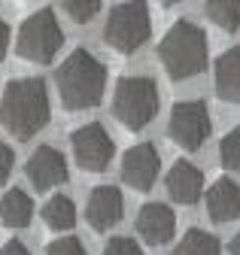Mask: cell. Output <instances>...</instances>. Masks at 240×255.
Masks as SVG:
<instances>
[{
    "mask_svg": "<svg viewBox=\"0 0 240 255\" xmlns=\"http://www.w3.org/2000/svg\"><path fill=\"white\" fill-rule=\"evenodd\" d=\"M0 122L15 140H27L49 122V88L40 76L12 79L0 101Z\"/></svg>",
    "mask_w": 240,
    "mask_h": 255,
    "instance_id": "1",
    "label": "cell"
},
{
    "mask_svg": "<svg viewBox=\"0 0 240 255\" xmlns=\"http://www.w3.org/2000/svg\"><path fill=\"white\" fill-rule=\"evenodd\" d=\"M58 98H61L64 110H92L101 104L107 91V67L85 49H76L55 73Z\"/></svg>",
    "mask_w": 240,
    "mask_h": 255,
    "instance_id": "2",
    "label": "cell"
},
{
    "mask_svg": "<svg viewBox=\"0 0 240 255\" xmlns=\"http://www.w3.org/2000/svg\"><path fill=\"white\" fill-rule=\"evenodd\" d=\"M158 58L170 79H192L207 70V34L195 21H176L158 46Z\"/></svg>",
    "mask_w": 240,
    "mask_h": 255,
    "instance_id": "3",
    "label": "cell"
},
{
    "mask_svg": "<svg viewBox=\"0 0 240 255\" xmlns=\"http://www.w3.org/2000/svg\"><path fill=\"white\" fill-rule=\"evenodd\" d=\"M113 116L128 131H140L158 116V85L149 76H125L113 91Z\"/></svg>",
    "mask_w": 240,
    "mask_h": 255,
    "instance_id": "4",
    "label": "cell"
},
{
    "mask_svg": "<svg viewBox=\"0 0 240 255\" xmlns=\"http://www.w3.org/2000/svg\"><path fill=\"white\" fill-rule=\"evenodd\" d=\"M61 46H64V30L52 9H37L34 15H27L21 21L18 37H15V52L24 61L49 64Z\"/></svg>",
    "mask_w": 240,
    "mask_h": 255,
    "instance_id": "5",
    "label": "cell"
},
{
    "mask_svg": "<svg viewBox=\"0 0 240 255\" xmlns=\"http://www.w3.org/2000/svg\"><path fill=\"white\" fill-rule=\"evenodd\" d=\"M149 30H152V18H149L146 3H119L107 15L104 40L116 52L131 55L149 40Z\"/></svg>",
    "mask_w": 240,
    "mask_h": 255,
    "instance_id": "6",
    "label": "cell"
},
{
    "mask_svg": "<svg viewBox=\"0 0 240 255\" xmlns=\"http://www.w3.org/2000/svg\"><path fill=\"white\" fill-rule=\"evenodd\" d=\"M210 131H213V119H210V110L204 101H179L170 110V122H167V134L170 140L186 149L195 152L207 143Z\"/></svg>",
    "mask_w": 240,
    "mask_h": 255,
    "instance_id": "7",
    "label": "cell"
},
{
    "mask_svg": "<svg viewBox=\"0 0 240 255\" xmlns=\"http://www.w3.org/2000/svg\"><path fill=\"white\" fill-rule=\"evenodd\" d=\"M70 149H73V158L76 164L88 173H101L110 167L113 155H116V143L113 137L107 134V128L98 125V122H88L82 128L70 134Z\"/></svg>",
    "mask_w": 240,
    "mask_h": 255,
    "instance_id": "8",
    "label": "cell"
},
{
    "mask_svg": "<svg viewBox=\"0 0 240 255\" xmlns=\"http://www.w3.org/2000/svg\"><path fill=\"white\" fill-rule=\"evenodd\" d=\"M158 170H161V158L152 143H137L122 158V179L134 191H149L158 179Z\"/></svg>",
    "mask_w": 240,
    "mask_h": 255,
    "instance_id": "9",
    "label": "cell"
},
{
    "mask_svg": "<svg viewBox=\"0 0 240 255\" xmlns=\"http://www.w3.org/2000/svg\"><path fill=\"white\" fill-rule=\"evenodd\" d=\"M27 179L34 182L37 191H49L55 185L67 182V158L55 146H40L31 158H27Z\"/></svg>",
    "mask_w": 240,
    "mask_h": 255,
    "instance_id": "10",
    "label": "cell"
},
{
    "mask_svg": "<svg viewBox=\"0 0 240 255\" xmlns=\"http://www.w3.org/2000/svg\"><path fill=\"white\" fill-rule=\"evenodd\" d=\"M125 213V201H122V191L116 185H98L92 188L85 204V219L95 231H110L113 225H119V219Z\"/></svg>",
    "mask_w": 240,
    "mask_h": 255,
    "instance_id": "11",
    "label": "cell"
},
{
    "mask_svg": "<svg viewBox=\"0 0 240 255\" xmlns=\"http://www.w3.org/2000/svg\"><path fill=\"white\" fill-rule=\"evenodd\" d=\"M176 231V216L167 204H146L137 213V234L149 243V246H164L170 243Z\"/></svg>",
    "mask_w": 240,
    "mask_h": 255,
    "instance_id": "12",
    "label": "cell"
},
{
    "mask_svg": "<svg viewBox=\"0 0 240 255\" xmlns=\"http://www.w3.org/2000/svg\"><path fill=\"white\" fill-rule=\"evenodd\" d=\"M167 195L183 204V207H192L201 195H204V173L201 167H195L192 161H176L167 173Z\"/></svg>",
    "mask_w": 240,
    "mask_h": 255,
    "instance_id": "13",
    "label": "cell"
},
{
    "mask_svg": "<svg viewBox=\"0 0 240 255\" xmlns=\"http://www.w3.org/2000/svg\"><path fill=\"white\" fill-rule=\"evenodd\" d=\"M207 216L213 222H231L240 216V185L234 179H219L207 191Z\"/></svg>",
    "mask_w": 240,
    "mask_h": 255,
    "instance_id": "14",
    "label": "cell"
},
{
    "mask_svg": "<svg viewBox=\"0 0 240 255\" xmlns=\"http://www.w3.org/2000/svg\"><path fill=\"white\" fill-rule=\"evenodd\" d=\"M216 94L228 104H240V46H231L216 61Z\"/></svg>",
    "mask_w": 240,
    "mask_h": 255,
    "instance_id": "15",
    "label": "cell"
},
{
    "mask_svg": "<svg viewBox=\"0 0 240 255\" xmlns=\"http://www.w3.org/2000/svg\"><path fill=\"white\" fill-rule=\"evenodd\" d=\"M34 216V201L24 195L21 188H9L3 198H0V219L9 228H24Z\"/></svg>",
    "mask_w": 240,
    "mask_h": 255,
    "instance_id": "16",
    "label": "cell"
},
{
    "mask_svg": "<svg viewBox=\"0 0 240 255\" xmlns=\"http://www.w3.org/2000/svg\"><path fill=\"white\" fill-rule=\"evenodd\" d=\"M43 222L52 231H70L76 222V207L67 195H52L43 207Z\"/></svg>",
    "mask_w": 240,
    "mask_h": 255,
    "instance_id": "17",
    "label": "cell"
},
{
    "mask_svg": "<svg viewBox=\"0 0 240 255\" xmlns=\"http://www.w3.org/2000/svg\"><path fill=\"white\" fill-rule=\"evenodd\" d=\"M173 255H222V249H219V240L210 231L192 228V231H186L183 240L176 243Z\"/></svg>",
    "mask_w": 240,
    "mask_h": 255,
    "instance_id": "18",
    "label": "cell"
},
{
    "mask_svg": "<svg viewBox=\"0 0 240 255\" xmlns=\"http://www.w3.org/2000/svg\"><path fill=\"white\" fill-rule=\"evenodd\" d=\"M204 12L222 30L240 27V0H210V3H204Z\"/></svg>",
    "mask_w": 240,
    "mask_h": 255,
    "instance_id": "19",
    "label": "cell"
},
{
    "mask_svg": "<svg viewBox=\"0 0 240 255\" xmlns=\"http://www.w3.org/2000/svg\"><path fill=\"white\" fill-rule=\"evenodd\" d=\"M219 161L225 170H240V125L228 131L219 143Z\"/></svg>",
    "mask_w": 240,
    "mask_h": 255,
    "instance_id": "20",
    "label": "cell"
},
{
    "mask_svg": "<svg viewBox=\"0 0 240 255\" xmlns=\"http://www.w3.org/2000/svg\"><path fill=\"white\" fill-rule=\"evenodd\" d=\"M61 9H64L76 24H85V21H92V18L101 12V0H64Z\"/></svg>",
    "mask_w": 240,
    "mask_h": 255,
    "instance_id": "21",
    "label": "cell"
},
{
    "mask_svg": "<svg viewBox=\"0 0 240 255\" xmlns=\"http://www.w3.org/2000/svg\"><path fill=\"white\" fill-rule=\"evenodd\" d=\"M46 255H88V249H85L82 240H76V237H61V240H55V243L46 249Z\"/></svg>",
    "mask_w": 240,
    "mask_h": 255,
    "instance_id": "22",
    "label": "cell"
},
{
    "mask_svg": "<svg viewBox=\"0 0 240 255\" xmlns=\"http://www.w3.org/2000/svg\"><path fill=\"white\" fill-rule=\"evenodd\" d=\"M104 255H143L140 243L131 240V237H113L104 249Z\"/></svg>",
    "mask_w": 240,
    "mask_h": 255,
    "instance_id": "23",
    "label": "cell"
},
{
    "mask_svg": "<svg viewBox=\"0 0 240 255\" xmlns=\"http://www.w3.org/2000/svg\"><path fill=\"white\" fill-rule=\"evenodd\" d=\"M12 164H15V152L0 140V185H3L6 179H9V173H12Z\"/></svg>",
    "mask_w": 240,
    "mask_h": 255,
    "instance_id": "24",
    "label": "cell"
},
{
    "mask_svg": "<svg viewBox=\"0 0 240 255\" xmlns=\"http://www.w3.org/2000/svg\"><path fill=\"white\" fill-rule=\"evenodd\" d=\"M0 255H31V252H27V246L21 240H9V243L0 246Z\"/></svg>",
    "mask_w": 240,
    "mask_h": 255,
    "instance_id": "25",
    "label": "cell"
},
{
    "mask_svg": "<svg viewBox=\"0 0 240 255\" xmlns=\"http://www.w3.org/2000/svg\"><path fill=\"white\" fill-rule=\"evenodd\" d=\"M6 49H9V27H6L3 18H0V58L6 55Z\"/></svg>",
    "mask_w": 240,
    "mask_h": 255,
    "instance_id": "26",
    "label": "cell"
},
{
    "mask_svg": "<svg viewBox=\"0 0 240 255\" xmlns=\"http://www.w3.org/2000/svg\"><path fill=\"white\" fill-rule=\"evenodd\" d=\"M228 252H231V255H240V231L231 237V243H228Z\"/></svg>",
    "mask_w": 240,
    "mask_h": 255,
    "instance_id": "27",
    "label": "cell"
}]
</instances>
